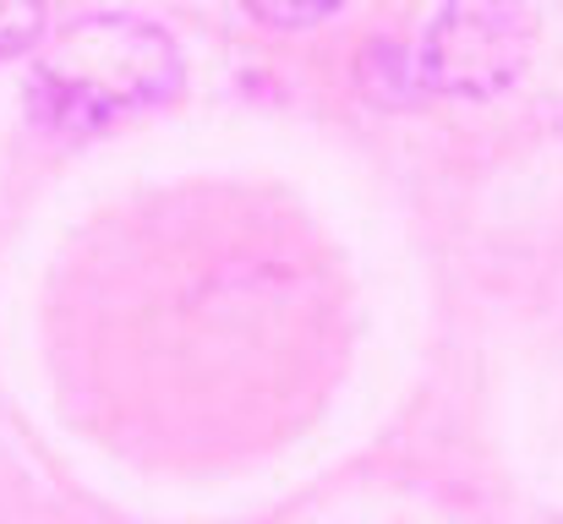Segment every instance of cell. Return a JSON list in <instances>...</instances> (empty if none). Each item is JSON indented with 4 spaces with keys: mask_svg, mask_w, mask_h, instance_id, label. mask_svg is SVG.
<instances>
[{
    "mask_svg": "<svg viewBox=\"0 0 563 524\" xmlns=\"http://www.w3.org/2000/svg\"><path fill=\"white\" fill-rule=\"evenodd\" d=\"M187 60L176 38L137 11H93L55 27L27 71V115L44 132L88 137L176 99Z\"/></svg>",
    "mask_w": 563,
    "mask_h": 524,
    "instance_id": "cell-1",
    "label": "cell"
},
{
    "mask_svg": "<svg viewBox=\"0 0 563 524\" xmlns=\"http://www.w3.org/2000/svg\"><path fill=\"white\" fill-rule=\"evenodd\" d=\"M537 22L520 5H449L427 22L421 82L432 93L487 99L504 93L531 60Z\"/></svg>",
    "mask_w": 563,
    "mask_h": 524,
    "instance_id": "cell-2",
    "label": "cell"
},
{
    "mask_svg": "<svg viewBox=\"0 0 563 524\" xmlns=\"http://www.w3.org/2000/svg\"><path fill=\"white\" fill-rule=\"evenodd\" d=\"M44 11L38 5H0V60L5 55H16V49H27L38 33H44Z\"/></svg>",
    "mask_w": 563,
    "mask_h": 524,
    "instance_id": "cell-3",
    "label": "cell"
}]
</instances>
